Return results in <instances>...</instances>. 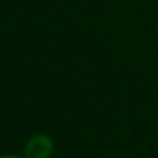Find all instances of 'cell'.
Masks as SVG:
<instances>
[{"label":"cell","instance_id":"1","mask_svg":"<svg viewBox=\"0 0 158 158\" xmlns=\"http://www.w3.org/2000/svg\"><path fill=\"white\" fill-rule=\"evenodd\" d=\"M26 158H48L52 152V139L48 136L37 134L26 143Z\"/></svg>","mask_w":158,"mask_h":158},{"label":"cell","instance_id":"2","mask_svg":"<svg viewBox=\"0 0 158 158\" xmlns=\"http://www.w3.org/2000/svg\"><path fill=\"white\" fill-rule=\"evenodd\" d=\"M2 158H17V156H2Z\"/></svg>","mask_w":158,"mask_h":158}]
</instances>
